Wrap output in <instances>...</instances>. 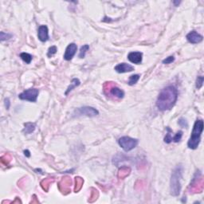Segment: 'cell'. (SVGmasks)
Listing matches in <instances>:
<instances>
[{
  "label": "cell",
  "mask_w": 204,
  "mask_h": 204,
  "mask_svg": "<svg viewBox=\"0 0 204 204\" xmlns=\"http://www.w3.org/2000/svg\"><path fill=\"white\" fill-rule=\"evenodd\" d=\"M178 98V91L175 86L165 87L160 92L156 100V107L160 111H167L174 107Z\"/></svg>",
  "instance_id": "1"
},
{
  "label": "cell",
  "mask_w": 204,
  "mask_h": 204,
  "mask_svg": "<svg viewBox=\"0 0 204 204\" xmlns=\"http://www.w3.org/2000/svg\"><path fill=\"white\" fill-rule=\"evenodd\" d=\"M202 130H203V121L202 120H197L194 125L191 137L187 143V146L189 148L196 149L199 147V144L201 141V135H202Z\"/></svg>",
  "instance_id": "2"
},
{
  "label": "cell",
  "mask_w": 204,
  "mask_h": 204,
  "mask_svg": "<svg viewBox=\"0 0 204 204\" xmlns=\"http://www.w3.org/2000/svg\"><path fill=\"white\" fill-rule=\"evenodd\" d=\"M181 178H182V167L178 166L172 171L171 183H170L171 194L173 196H178L180 194V191H181V183H180Z\"/></svg>",
  "instance_id": "3"
},
{
  "label": "cell",
  "mask_w": 204,
  "mask_h": 204,
  "mask_svg": "<svg viewBox=\"0 0 204 204\" xmlns=\"http://www.w3.org/2000/svg\"><path fill=\"white\" fill-rule=\"evenodd\" d=\"M203 177L201 171L199 170L195 172L193 179L191 181V183L189 186V192L191 194L201 193L203 190Z\"/></svg>",
  "instance_id": "4"
},
{
  "label": "cell",
  "mask_w": 204,
  "mask_h": 204,
  "mask_svg": "<svg viewBox=\"0 0 204 204\" xmlns=\"http://www.w3.org/2000/svg\"><path fill=\"white\" fill-rule=\"evenodd\" d=\"M104 93L106 95V97H109V95H112V97L118 99H122L125 96V92L116 86V84L112 81L105 82L104 85Z\"/></svg>",
  "instance_id": "5"
},
{
  "label": "cell",
  "mask_w": 204,
  "mask_h": 204,
  "mask_svg": "<svg viewBox=\"0 0 204 204\" xmlns=\"http://www.w3.org/2000/svg\"><path fill=\"white\" fill-rule=\"evenodd\" d=\"M138 140L129 136H122L119 139L118 144L125 151H130L134 149L138 144Z\"/></svg>",
  "instance_id": "6"
},
{
  "label": "cell",
  "mask_w": 204,
  "mask_h": 204,
  "mask_svg": "<svg viewBox=\"0 0 204 204\" xmlns=\"http://www.w3.org/2000/svg\"><path fill=\"white\" fill-rule=\"evenodd\" d=\"M39 91L37 89H29L18 95V98L22 101H28L31 102H36Z\"/></svg>",
  "instance_id": "7"
},
{
  "label": "cell",
  "mask_w": 204,
  "mask_h": 204,
  "mask_svg": "<svg viewBox=\"0 0 204 204\" xmlns=\"http://www.w3.org/2000/svg\"><path fill=\"white\" fill-rule=\"evenodd\" d=\"M99 112L96 108L92 107H89V106L79 108H77L74 111V115L77 116H89V117H93V116H97Z\"/></svg>",
  "instance_id": "8"
},
{
  "label": "cell",
  "mask_w": 204,
  "mask_h": 204,
  "mask_svg": "<svg viewBox=\"0 0 204 204\" xmlns=\"http://www.w3.org/2000/svg\"><path fill=\"white\" fill-rule=\"evenodd\" d=\"M71 185H72V180L69 176L62 178L61 181L58 183L57 186L59 191L62 192L63 195H68L70 193L71 191Z\"/></svg>",
  "instance_id": "9"
},
{
  "label": "cell",
  "mask_w": 204,
  "mask_h": 204,
  "mask_svg": "<svg viewBox=\"0 0 204 204\" xmlns=\"http://www.w3.org/2000/svg\"><path fill=\"white\" fill-rule=\"evenodd\" d=\"M77 46L75 43H70L66 49V52L64 54V59L66 61H70L77 52Z\"/></svg>",
  "instance_id": "10"
},
{
  "label": "cell",
  "mask_w": 204,
  "mask_h": 204,
  "mask_svg": "<svg viewBox=\"0 0 204 204\" xmlns=\"http://www.w3.org/2000/svg\"><path fill=\"white\" fill-rule=\"evenodd\" d=\"M202 36L201 34L196 32V31H191L186 35V39L189 42H191L192 44H198L202 41Z\"/></svg>",
  "instance_id": "11"
},
{
  "label": "cell",
  "mask_w": 204,
  "mask_h": 204,
  "mask_svg": "<svg viewBox=\"0 0 204 204\" xmlns=\"http://www.w3.org/2000/svg\"><path fill=\"white\" fill-rule=\"evenodd\" d=\"M37 37H38L41 42H46L49 39L48 27L45 26V25L40 26L38 27V31H37Z\"/></svg>",
  "instance_id": "12"
},
{
  "label": "cell",
  "mask_w": 204,
  "mask_h": 204,
  "mask_svg": "<svg viewBox=\"0 0 204 204\" xmlns=\"http://www.w3.org/2000/svg\"><path fill=\"white\" fill-rule=\"evenodd\" d=\"M115 70L119 73H125L132 72L134 70V67L129 64L121 63L115 66Z\"/></svg>",
  "instance_id": "13"
},
{
  "label": "cell",
  "mask_w": 204,
  "mask_h": 204,
  "mask_svg": "<svg viewBox=\"0 0 204 204\" xmlns=\"http://www.w3.org/2000/svg\"><path fill=\"white\" fill-rule=\"evenodd\" d=\"M143 53L141 52H131L128 55V59L134 64H140L142 62Z\"/></svg>",
  "instance_id": "14"
},
{
  "label": "cell",
  "mask_w": 204,
  "mask_h": 204,
  "mask_svg": "<svg viewBox=\"0 0 204 204\" xmlns=\"http://www.w3.org/2000/svg\"><path fill=\"white\" fill-rule=\"evenodd\" d=\"M130 172H131V168L128 166H124V167H121L119 169L118 171V178L119 179H121L123 180L125 178H126L127 176H129Z\"/></svg>",
  "instance_id": "15"
},
{
  "label": "cell",
  "mask_w": 204,
  "mask_h": 204,
  "mask_svg": "<svg viewBox=\"0 0 204 204\" xmlns=\"http://www.w3.org/2000/svg\"><path fill=\"white\" fill-rule=\"evenodd\" d=\"M53 181H54V179L53 178H46L45 180H43L41 182V186H42V189L44 190L45 191H48L49 187L51 185V183H53Z\"/></svg>",
  "instance_id": "16"
},
{
  "label": "cell",
  "mask_w": 204,
  "mask_h": 204,
  "mask_svg": "<svg viewBox=\"0 0 204 204\" xmlns=\"http://www.w3.org/2000/svg\"><path fill=\"white\" fill-rule=\"evenodd\" d=\"M25 128L23 129V132L26 134H31L35 130L36 125L35 124L31 123V122H28V123H25Z\"/></svg>",
  "instance_id": "17"
},
{
  "label": "cell",
  "mask_w": 204,
  "mask_h": 204,
  "mask_svg": "<svg viewBox=\"0 0 204 204\" xmlns=\"http://www.w3.org/2000/svg\"><path fill=\"white\" fill-rule=\"evenodd\" d=\"M84 183V180L81 177L75 178V186H74V192H78L81 189Z\"/></svg>",
  "instance_id": "18"
},
{
  "label": "cell",
  "mask_w": 204,
  "mask_h": 204,
  "mask_svg": "<svg viewBox=\"0 0 204 204\" xmlns=\"http://www.w3.org/2000/svg\"><path fill=\"white\" fill-rule=\"evenodd\" d=\"M80 81L77 78H73V79L72 80V81H71L70 85L69 86L68 89H67V90L66 91V95H68V93L70 92H71L73 89L75 88V87H77V86H80Z\"/></svg>",
  "instance_id": "19"
},
{
  "label": "cell",
  "mask_w": 204,
  "mask_h": 204,
  "mask_svg": "<svg viewBox=\"0 0 204 204\" xmlns=\"http://www.w3.org/2000/svg\"><path fill=\"white\" fill-rule=\"evenodd\" d=\"M20 57L22 58V60L27 64H30L32 61V56L28 53H22L20 54Z\"/></svg>",
  "instance_id": "20"
},
{
  "label": "cell",
  "mask_w": 204,
  "mask_h": 204,
  "mask_svg": "<svg viewBox=\"0 0 204 204\" xmlns=\"http://www.w3.org/2000/svg\"><path fill=\"white\" fill-rule=\"evenodd\" d=\"M139 79H140V75L139 74H134L130 76L129 80H128V85L129 86H134L135 84L137 83Z\"/></svg>",
  "instance_id": "21"
},
{
  "label": "cell",
  "mask_w": 204,
  "mask_h": 204,
  "mask_svg": "<svg viewBox=\"0 0 204 204\" xmlns=\"http://www.w3.org/2000/svg\"><path fill=\"white\" fill-rule=\"evenodd\" d=\"M89 50V45H84L83 46H81L79 53L80 58H84V57H86V52H87Z\"/></svg>",
  "instance_id": "22"
},
{
  "label": "cell",
  "mask_w": 204,
  "mask_h": 204,
  "mask_svg": "<svg viewBox=\"0 0 204 204\" xmlns=\"http://www.w3.org/2000/svg\"><path fill=\"white\" fill-rule=\"evenodd\" d=\"M92 192H91V195H90L89 199V202H92L96 201L97 199V198H98V191L94 188H92Z\"/></svg>",
  "instance_id": "23"
},
{
  "label": "cell",
  "mask_w": 204,
  "mask_h": 204,
  "mask_svg": "<svg viewBox=\"0 0 204 204\" xmlns=\"http://www.w3.org/2000/svg\"><path fill=\"white\" fill-rule=\"evenodd\" d=\"M11 156H10L9 154H6V155H4V156H2V157H1V163H2V164L6 165V166H7V165L9 164L10 162H11Z\"/></svg>",
  "instance_id": "24"
},
{
  "label": "cell",
  "mask_w": 204,
  "mask_h": 204,
  "mask_svg": "<svg viewBox=\"0 0 204 204\" xmlns=\"http://www.w3.org/2000/svg\"><path fill=\"white\" fill-rule=\"evenodd\" d=\"M182 136H183L182 131H179V132H178L177 133H176V135L173 136V137H172V141H174V142H176V143L180 142V141H181Z\"/></svg>",
  "instance_id": "25"
},
{
  "label": "cell",
  "mask_w": 204,
  "mask_h": 204,
  "mask_svg": "<svg viewBox=\"0 0 204 204\" xmlns=\"http://www.w3.org/2000/svg\"><path fill=\"white\" fill-rule=\"evenodd\" d=\"M203 77L202 76H199V77H197V79H196V88L198 89H201V87L202 86V85H203Z\"/></svg>",
  "instance_id": "26"
},
{
  "label": "cell",
  "mask_w": 204,
  "mask_h": 204,
  "mask_svg": "<svg viewBox=\"0 0 204 204\" xmlns=\"http://www.w3.org/2000/svg\"><path fill=\"white\" fill-rule=\"evenodd\" d=\"M167 130L168 132L166 134V136L164 137V142L167 143V144H170V143L172 141V136H171V135L170 134L171 129H170V128L169 127H167Z\"/></svg>",
  "instance_id": "27"
},
{
  "label": "cell",
  "mask_w": 204,
  "mask_h": 204,
  "mask_svg": "<svg viewBox=\"0 0 204 204\" xmlns=\"http://www.w3.org/2000/svg\"><path fill=\"white\" fill-rule=\"evenodd\" d=\"M57 47L56 46H51V47H50L48 50V53H47V56L48 57H52L53 55H54L55 53H57Z\"/></svg>",
  "instance_id": "28"
},
{
  "label": "cell",
  "mask_w": 204,
  "mask_h": 204,
  "mask_svg": "<svg viewBox=\"0 0 204 204\" xmlns=\"http://www.w3.org/2000/svg\"><path fill=\"white\" fill-rule=\"evenodd\" d=\"M0 34H1V41H2V42H3V41H5V40H8L9 38H11V37H12L11 34H10L4 33V32H1Z\"/></svg>",
  "instance_id": "29"
},
{
  "label": "cell",
  "mask_w": 204,
  "mask_h": 204,
  "mask_svg": "<svg viewBox=\"0 0 204 204\" xmlns=\"http://www.w3.org/2000/svg\"><path fill=\"white\" fill-rule=\"evenodd\" d=\"M178 124L181 126L182 128H187L188 127V124L186 122V121L184 118H180L178 121Z\"/></svg>",
  "instance_id": "30"
},
{
  "label": "cell",
  "mask_w": 204,
  "mask_h": 204,
  "mask_svg": "<svg viewBox=\"0 0 204 204\" xmlns=\"http://www.w3.org/2000/svg\"><path fill=\"white\" fill-rule=\"evenodd\" d=\"M174 61H175V57H174L173 56H169V57H167L166 59H164V61H163V63L170 64V63H171V62H173Z\"/></svg>",
  "instance_id": "31"
},
{
  "label": "cell",
  "mask_w": 204,
  "mask_h": 204,
  "mask_svg": "<svg viewBox=\"0 0 204 204\" xmlns=\"http://www.w3.org/2000/svg\"><path fill=\"white\" fill-rule=\"evenodd\" d=\"M10 105H11V102H10V100L8 98L5 99V105L7 107V109H9Z\"/></svg>",
  "instance_id": "32"
},
{
  "label": "cell",
  "mask_w": 204,
  "mask_h": 204,
  "mask_svg": "<svg viewBox=\"0 0 204 204\" xmlns=\"http://www.w3.org/2000/svg\"><path fill=\"white\" fill-rule=\"evenodd\" d=\"M24 155L26 156H27V157H30V156H31L30 151H29L28 150H25V151H24Z\"/></svg>",
  "instance_id": "33"
}]
</instances>
